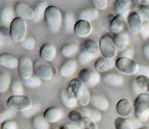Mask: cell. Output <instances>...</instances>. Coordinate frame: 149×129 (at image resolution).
Wrapping results in <instances>:
<instances>
[{
    "mask_svg": "<svg viewBox=\"0 0 149 129\" xmlns=\"http://www.w3.org/2000/svg\"><path fill=\"white\" fill-rule=\"evenodd\" d=\"M67 91L76 98L78 104L82 107L88 105L91 101V95L87 87H86L78 79H73L69 82Z\"/></svg>",
    "mask_w": 149,
    "mask_h": 129,
    "instance_id": "obj_1",
    "label": "cell"
},
{
    "mask_svg": "<svg viewBox=\"0 0 149 129\" xmlns=\"http://www.w3.org/2000/svg\"><path fill=\"white\" fill-rule=\"evenodd\" d=\"M134 113L140 122H146L149 118V94L143 93L137 96L134 102Z\"/></svg>",
    "mask_w": 149,
    "mask_h": 129,
    "instance_id": "obj_2",
    "label": "cell"
},
{
    "mask_svg": "<svg viewBox=\"0 0 149 129\" xmlns=\"http://www.w3.org/2000/svg\"><path fill=\"white\" fill-rule=\"evenodd\" d=\"M45 23L49 30L52 32H56L62 26V14L58 8L55 6H48L45 13Z\"/></svg>",
    "mask_w": 149,
    "mask_h": 129,
    "instance_id": "obj_3",
    "label": "cell"
},
{
    "mask_svg": "<svg viewBox=\"0 0 149 129\" xmlns=\"http://www.w3.org/2000/svg\"><path fill=\"white\" fill-rule=\"evenodd\" d=\"M26 34V24L25 20L17 17L10 25L9 35L11 40L15 43H21Z\"/></svg>",
    "mask_w": 149,
    "mask_h": 129,
    "instance_id": "obj_4",
    "label": "cell"
},
{
    "mask_svg": "<svg viewBox=\"0 0 149 129\" xmlns=\"http://www.w3.org/2000/svg\"><path fill=\"white\" fill-rule=\"evenodd\" d=\"M34 74L40 79L50 81L54 76V70L49 63L37 60L34 63Z\"/></svg>",
    "mask_w": 149,
    "mask_h": 129,
    "instance_id": "obj_5",
    "label": "cell"
},
{
    "mask_svg": "<svg viewBox=\"0 0 149 129\" xmlns=\"http://www.w3.org/2000/svg\"><path fill=\"white\" fill-rule=\"evenodd\" d=\"M100 53L103 57L113 59L116 54V48L113 43V39L108 34L104 35L100 41Z\"/></svg>",
    "mask_w": 149,
    "mask_h": 129,
    "instance_id": "obj_6",
    "label": "cell"
},
{
    "mask_svg": "<svg viewBox=\"0 0 149 129\" xmlns=\"http://www.w3.org/2000/svg\"><path fill=\"white\" fill-rule=\"evenodd\" d=\"M31 100L27 96H10L7 101V105L8 108L14 111H23L28 109L31 106Z\"/></svg>",
    "mask_w": 149,
    "mask_h": 129,
    "instance_id": "obj_7",
    "label": "cell"
},
{
    "mask_svg": "<svg viewBox=\"0 0 149 129\" xmlns=\"http://www.w3.org/2000/svg\"><path fill=\"white\" fill-rule=\"evenodd\" d=\"M78 79L87 87H94L99 84L100 75L97 71L89 68H84L78 74Z\"/></svg>",
    "mask_w": 149,
    "mask_h": 129,
    "instance_id": "obj_8",
    "label": "cell"
},
{
    "mask_svg": "<svg viewBox=\"0 0 149 129\" xmlns=\"http://www.w3.org/2000/svg\"><path fill=\"white\" fill-rule=\"evenodd\" d=\"M17 69L22 80L27 79L33 76L34 63L29 57L22 56L18 59V66Z\"/></svg>",
    "mask_w": 149,
    "mask_h": 129,
    "instance_id": "obj_9",
    "label": "cell"
},
{
    "mask_svg": "<svg viewBox=\"0 0 149 129\" xmlns=\"http://www.w3.org/2000/svg\"><path fill=\"white\" fill-rule=\"evenodd\" d=\"M116 66L121 73L127 75H133L137 73L138 64L131 59L119 57L116 61Z\"/></svg>",
    "mask_w": 149,
    "mask_h": 129,
    "instance_id": "obj_10",
    "label": "cell"
},
{
    "mask_svg": "<svg viewBox=\"0 0 149 129\" xmlns=\"http://www.w3.org/2000/svg\"><path fill=\"white\" fill-rule=\"evenodd\" d=\"M116 129H140L143 123L137 118L118 117L115 120Z\"/></svg>",
    "mask_w": 149,
    "mask_h": 129,
    "instance_id": "obj_11",
    "label": "cell"
},
{
    "mask_svg": "<svg viewBox=\"0 0 149 129\" xmlns=\"http://www.w3.org/2000/svg\"><path fill=\"white\" fill-rule=\"evenodd\" d=\"M14 11L19 18L24 20H32L34 16V10L26 2H20L15 4Z\"/></svg>",
    "mask_w": 149,
    "mask_h": 129,
    "instance_id": "obj_12",
    "label": "cell"
},
{
    "mask_svg": "<svg viewBox=\"0 0 149 129\" xmlns=\"http://www.w3.org/2000/svg\"><path fill=\"white\" fill-rule=\"evenodd\" d=\"M78 63L74 60H69L64 62L59 68V74L63 78H69L76 72Z\"/></svg>",
    "mask_w": 149,
    "mask_h": 129,
    "instance_id": "obj_13",
    "label": "cell"
},
{
    "mask_svg": "<svg viewBox=\"0 0 149 129\" xmlns=\"http://www.w3.org/2000/svg\"><path fill=\"white\" fill-rule=\"evenodd\" d=\"M117 113L121 117L127 118L130 117L134 111V108L132 105L131 102L127 98L120 100L116 105Z\"/></svg>",
    "mask_w": 149,
    "mask_h": 129,
    "instance_id": "obj_14",
    "label": "cell"
},
{
    "mask_svg": "<svg viewBox=\"0 0 149 129\" xmlns=\"http://www.w3.org/2000/svg\"><path fill=\"white\" fill-rule=\"evenodd\" d=\"M64 116V111L57 107L47 109L43 113V117L49 123H55L61 120Z\"/></svg>",
    "mask_w": 149,
    "mask_h": 129,
    "instance_id": "obj_15",
    "label": "cell"
},
{
    "mask_svg": "<svg viewBox=\"0 0 149 129\" xmlns=\"http://www.w3.org/2000/svg\"><path fill=\"white\" fill-rule=\"evenodd\" d=\"M127 23L130 29L132 32L136 34L138 33L143 24V20L138 13H130L127 16Z\"/></svg>",
    "mask_w": 149,
    "mask_h": 129,
    "instance_id": "obj_16",
    "label": "cell"
},
{
    "mask_svg": "<svg viewBox=\"0 0 149 129\" xmlns=\"http://www.w3.org/2000/svg\"><path fill=\"white\" fill-rule=\"evenodd\" d=\"M74 32L80 38H86L91 32V24L88 21L79 20L74 24Z\"/></svg>",
    "mask_w": 149,
    "mask_h": 129,
    "instance_id": "obj_17",
    "label": "cell"
},
{
    "mask_svg": "<svg viewBox=\"0 0 149 129\" xmlns=\"http://www.w3.org/2000/svg\"><path fill=\"white\" fill-rule=\"evenodd\" d=\"M116 65V62L113 59H107L102 57L98 59L94 64V68L96 71L100 73L107 72L110 71Z\"/></svg>",
    "mask_w": 149,
    "mask_h": 129,
    "instance_id": "obj_18",
    "label": "cell"
},
{
    "mask_svg": "<svg viewBox=\"0 0 149 129\" xmlns=\"http://www.w3.org/2000/svg\"><path fill=\"white\" fill-rule=\"evenodd\" d=\"M0 64L8 69L15 70L18 68V59L12 54L4 53L0 54Z\"/></svg>",
    "mask_w": 149,
    "mask_h": 129,
    "instance_id": "obj_19",
    "label": "cell"
},
{
    "mask_svg": "<svg viewBox=\"0 0 149 129\" xmlns=\"http://www.w3.org/2000/svg\"><path fill=\"white\" fill-rule=\"evenodd\" d=\"M40 57L44 61L51 62L56 56V48L53 44L46 43L42 45L40 51Z\"/></svg>",
    "mask_w": 149,
    "mask_h": 129,
    "instance_id": "obj_20",
    "label": "cell"
},
{
    "mask_svg": "<svg viewBox=\"0 0 149 129\" xmlns=\"http://www.w3.org/2000/svg\"><path fill=\"white\" fill-rule=\"evenodd\" d=\"M113 39V43L116 48V51H119L121 52L127 48L129 44V41H130V37L127 32H121L120 33L114 35Z\"/></svg>",
    "mask_w": 149,
    "mask_h": 129,
    "instance_id": "obj_21",
    "label": "cell"
},
{
    "mask_svg": "<svg viewBox=\"0 0 149 129\" xmlns=\"http://www.w3.org/2000/svg\"><path fill=\"white\" fill-rule=\"evenodd\" d=\"M14 10L10 5H5L0 13V20L4 25H10L11 23L15 19Z\"/></svg>",
    "mask_w": 149,
    "mask_h": 129,
    "instance_id": "obj_22",
    "label": "cell"
},
{
    "mask_svg": "<svg viewBox=\"0 0 149 129\" xmlns=\"http://www.w3.org/2000/svg\"><path fill=\"white\" fill-rule=\"evenodd\" d=\"M132 4L133 2L130 0H118L114 5V11L118 15H121L126 18Z\"/></svg>",
    "mask_w": 149,
    "mask_h": 129,
    "instance_id": "obj_23",
    "label": "cell"
},
{
    "mask_svg": "<svg viewBox=\"0 0 149 129\" xmlns=\"http://www.w3.org/2000/svg\"><path fill=\"white\" fill-rule=\"evenodd\" d=\"M91 102L94 108L100 111H106L110 107L108 100L100 95H94L91 97Z\"/></svg>",
    "mask_w": 149,
    "mask_h": 129,
    "instance_id": "obj_24",
    "label": "cell"
},
{
    "mask_svg": "<svg viewBox=\"0 0 149 129\" xmlns=\"http://www.w3.org/2000/svg\"><path fill=\"white\" fill-rule=\"evenodd\" d=\"M125 25V18L121 15H116L112 18L110 24V28L113 34L120 33L124 29Z\"/></svg>",
    "mask_w": 149,
    "mask_h": 129,
    "instance_id": "obj_25",
    "label": "cell"
},
{
    "mask_svg": "<svg viewBox=\"0 0 149 129\" xmlns=\"http://www.w3.org/2000/svg\"><path fill=\"white\" fill-rule=\"evenodd\" d=\"M83 50L88 53L94 59L97 58L100 56V54H101L100 46H98L97 43L92 39H88L84 42Z\"/></svg>",
    "mask_w": 149,
    "mask_h": 129,
    "instance_id": "obj_26",
    "label": "cell"
},
{
    "mask_svg": "<svg viewBox=\"0 0 149 129\" xmlns=\"http://www.w3.org/2000/svg\"><path fill=\"white\" fill-rule=\"evenodd\" d=\"M103 80L105 84L113 87H119L124 84V81L122 76L116 73H109L105 74L103 77Z\"/></svg>",
    "mask_w": 149,
    "mask_h": 129,
    "instance_id": "obj_27",
    "label": "cell"
},
{
    "mask_svg": "<svg viewBox=\"0 0 149 129\" xmlns=\"http://www.w3.org/2000/svg\"><path fill=\"white\" fill-rule=\"evenodd\" d=\"M60 98L62 104L69 109H74L78 106L76 98L70 95L67 90H61L60 93Z\"/></svg>",
    "mask_w": 149,
    "mask_h": 129,
    "instance_id": "obj_28",
    "label": "cell"
},
{
    "mask_svg": "<svg viewBox=\"0 0 149 129\" xmlns=\"http://www.w3.org/2000/svg\"><path fill=\"white\" fill-rule=\"evenodd\" d=\"M99 16V11L95 9L94 8H86V9L82 10L79 13V20H83V21H94L97 19Z\"/></svg>",
    "mask_w": 149,
    "mask_h": 129,
    "instance_id": "obj_29",
    "label": "cell"
},
{
    "mask_svg": "<svg viewBox=\"0 0 149 129\" xmlns=\"http://www.w3.org/2000/svg\"><path fill=\"white\" fill-rule=\"evenodd\" d=\"M48 7L46 2H41L37 4L34 9V16L31 21L34 23L40 22L45 16V11Z\"/></svg>",
    "mask_w": 149,
    "mask_h": 129,
    "instance_id": "obj_30",
    "label": "cell"
},
{
    "mask_svg": "<svg viewBox=\"0 0 149 129\" xmlns=\"http://www.w3.org/2000/svg\"><path fill=\"white\" fill-rule=\"evenodd\" d=\"M31 125L34 129H50V124L43 117V114L34 116L31 119Z\"/></svg>",
    "mask_w": 149,
    "mask_h": 129,
    "instance_id": "obj_31",
    "label": "cell"
},
{
    "mask_svg": "<svg viewBox=\"0 0 149 129\" xmlns=\"http://www.w3.org/2000/svg\"><path fill=\"white\" fill-rule=\"evenodd\" d=\"M11 76L7 71L0 74V94L5 93L10 89L11 85Z\"/></svg>",
    "mask_w": 149,
    "mask_h": 129,
    "instance_id": "obj_32",
    "label": "cell"
},
{
    "mask_svg": "<svg viewBox=\"0 0 149 129\" xmlns=\"http://www.w3.org/2000/svg\"><path fill=\"white\" fill-rule=\"evenodd\" d=\"M79 111L82 114L83 117H86V118L92 120L94 123L99 122L102 119V114H100V112H99L98 111H96V110L83 107L79 110Z\"/></svg>",
    "mask_w": 149,
    "mask_h": 129,
    "instance_id": "obj_33",
    "label": "cell"
},
{
    "mask_svg": "<svg viewBox=\"0 0 149 129\" xmlns=\"http://www.w3.org/2000/svg\"><path fill=\"white\" fill-rule=\"evenodd\" d=\"M79 51V47L76 44H66L61 48V55L65 57H71Z\"/></svg>",
    "mask_w": 149,
    "mask_h": 129,
    "instance_id": "obj_34",
    "label": "cell"
},
{
    "mask_svg": "<svg viewBox=\"0 0 149 129\" xmlns=\"http://www.w3.org/2000/svg\"><path fill=\"white\" fill-rule=\"evenodd\" d=\"M134 80L136 84L142 93H148L149 89V78L144 76H138Z\"/></svg>",
    "mask_w": 149,
    "mask_h": 129,
    "instance_id": "obj_35",
    "label": "cell"
},
{
    "mask_svg": "<svg viewBox=\"0 0 149 129\" xmlns=\"http://www.w3.org/2000/svg\"><path fill=\"white\" fill-rule=\"evenodd\" d=\"M10 93L13 96H19L24 95V90L23 87V84L19 80H14L11 83L10 87Z\"/></svg>",
    "mask_w": 149,
    "mask_h": 129,
    "instance_id": "obj_36",
    "label": "cell"
},
{
    "mask_svg": "<svg viewBox=\"0 0 149 129\" xmlns=\"http://www.w3.org/2000/svg\"><path fill=\"white\" fill-rule=\"evenodd\" d=\"M74 24L75 23H74V18L72 14L70 13H66L64 18V26L66 31L67 32H72L74 31Z\"/></svg>",
    "mask_w": 149,
    "mask_h": 129,
    "instance_id": "obj_37",
    "label": "cell"
},
{
    "mask_svg": "<svg viewBox=\"0 0 149 129\" xmlns=\"http://www.w3.org/2000/svg\"><path fill=\"white\" fill-rule=\"evenodd\" d=\"M41 82L42 81L40 79L36 76L35 75L32 76L27 79L23 80V83L24 85L29 88H37L41 85Z\"/></svg>",
    "mask_w": 149,
    "mask_h": 129,
    "instance_id": "obj_38",
    "label": "cell"
},
{
    "mask_svg": "<svg viewBox=\"0 0 149 129\" xmlns=\"http://www.w3.org/2000/svg\"><path fill=\"white\" fill-rule=\"evenodd\" d=\"M40 109V104L38 103H35V104H31L30 108H29L28 109L21 111V114L24 117H33L36 113L39 111Z\"/></svg>",
    "mask_w": 149,
    "mask_h": 129,
    "instance_id": "obj_39",
    "label": "cell"
},
{
    "mask_svg": "<svg viewBox=\"0 0 149 129\" xmlns=\"http://www.w3.org/2000/svg\"><path fill=\"white\" fill-rule=\"evenodd\" d=\"M21 45L23 48L26 50H33L35 48L36 42L34 38L30 36H26L24 39L21 42Z\"/></svg>",
    "mask_w": 149,
    "mask_h": 129,
    "instance_id": "obj_40",
    "label": "cell"
},
{
    "mask_svg": "<svg viewBox=\"0 0 149 129\" xmlns=\"http://www.w3.org/2000/svg\"><path fill=\"white\" fill-rule=\"evenodd\" d=\"M15 114V111L11 109H6L0 112V123H3L5 122L10 120Z\"/></svg>",
    "mask_w": 149,
    "mask_h": 129,
    "instance_id": "obj_41",
    "label": "cell"
},
{
    "mask_svg": "<svg viewBox=\"0 0 149 129\" xmlns=\"http://www.w3.org/2000/svg\"><path fill=\"white\" fill-rule=\"evenodd\" d=\"M93 60H94V57L83 49L81 50V52L78 54V62L82 64H88L90 62L92 61Z\"/></svg>",
    "mask_w": 149,
    "mask_h": 129,
    "instance_id": "obj_42",
    "label": "cell"
},
{
    "mask_svg": "<svg viewBox=\"0 0 149 129\" xmlns=\"http://www.w3.org/2000/svg\"><path fill=\"white\" fill-rule=\"evenodd\" d=\"M78 125L81 129H97L95 123L86 117H83Z\"/></svg>",
    "mask_w": 149,
    "mask_h": 129,
    "instance_id": "obj_43",
    "label": "cell"
},
{
    "mask_svg": "<svg viewBox=\"0 0 149 129\" xmlns=\"http://www.w3.org/2000/svg\"><path fill=\"white\" fill-rule=\"evenodd\" d=\"M82 114H81L78 110H72L70 112L68 115V118L71 123H74V124H78L83 119Z\"/></svg>",
    "mask_w": 149,
    "mask_h": 129,
    "instance_id": "obj_44",
    "label": "cell"
},
{
    "mask_svg": "<svg viewBox=\"0 0 149 129\" xmlns=\"http://www.w3.org/2000/svg\"><path fill=\"white\" fill-rule=\"evenodd\" d=\"M140 37L143 40H146L149 38V22L143 23L142 27L139 31Z\"/></svg>",
    "mask_w": 149,
    "mask_h": 129,
    "instance_id": "obj_45",
    "label": "cell"
},
{
    "mask_svg": "<svg viewBox=\"0 0 149 129\" xmlns=\"http://www.w3.org/2000/svg\"><path fill=\"white\" fill-rule=\"evenodd\" d=\"M136 74L138 76H144L149 78V66L144 64H138L137 71Z\"/></svg>",
    "mask_w": 149,
    "mask_h": 129,
    "instance_id": "obj_46",
    "label": "cell"
},
{
    "mask_svg": "<svg viewBox=\"0 0 149 129\" xmlns=\"http://www.w3.org/2000/svg\"><path fill=\"white\" fill-rule=\"evenodd\" d=\"M91 4L94 8L97 10H104L107 8V0H93Z\"/></svg>",
    "mask_w": 149,
    "mask_h": 129,
    "instance_id": "obj_47",
    "label": "cell"
},
{
    "mask_svg": "<svg viewBox=\"0 0 149 129\" xmlns=\"http://www.w3.org/2000/svg\"><path fill=\"white\" fill-rule=\"evenodd\" d=\"M139 15L145 20H149V5L139 6Z\"/></svg>",
    "mask_w": 149,
    "mask_h": 129,
    "instance_id": "obj_48",
    "label": "cell"
},
{
    "mask_svg": "<svg viewBox=\"0 0 149 129\" xmlns=\"http://www.w3.org/2000/svg\"><path fill=\"white\" fill-rule=\"evenodd\" d=\"M134 51L133 48H128L124 49V51H122L121 52V54H120V57H125V58L131 59L132 60V58L134 57Z\"/></svg>",
    "mask_w": 149,
    "mask_h": 129,
    "instance_id": "obj_49",
    "label": "cell"
},
{
    "mask_svg": "<svg viewBox=\"0 0 149 129\" xmlns=\"http://www.w3.org/2000/svg\"><path fill=\"white\" fill-rule=\"evenodd\" d=\"M2 129H18V125L16 122L10 120L2 123Z\"/></svg>",
    "mask_w": 149,
    "mask_h": 129,
    "instance_id": "obj_50",
    "label": "cell"
},
{
    "mask_svg": "<svg viewBox=\"0 0 149 129\" xmlns=\"http://www.w3.org/2000/svg\"><path fill=\"white\" fill-rule=\"evenodd\" d=\"M132 92L134 93L135 95H139L140 94H141V92H140V90H139L138 87L137 86V84H136V82H135V80H133L132 81Z\"/></svg>",
    "mask_w": 149,
    "mask_h": 129,
    "instance_id": "obj_51",
    "label": "cell"
},
{
    "mask_svg": "<svg viewBox=\"0 0 149 129\" xmlns=\"http://www.w3.org/2000/svg\"><path fill=\"white\" fill-rule=\"evenodd\" d=\"M143 51L145 57H146L148 60H149V44H146V45L144 46Z\"/></svg>",
    "mask_w": 149,
    "mask_h": 129,
    "instance_id": "obj_52",
    "label": "cell"
},
{
    "mask_svg": "<svg viewBox=\"0 0 149 129\" xmlns=\"http://www.w3.org/2000/svg\"><path fill=\"white\" fill-rule=\"evenodd\" d=\"M139 6H144V5H149V0H141V1H136L134 2Z\"/></svg>",
    "mask_w": 149,
    "mask_h": 129,
    "instance_id": "obj_53",
    "label": "cell"
},
{
    "mask_svg": "<svg viewBox=\"0 0 149 129\" xmlns=\"http://www.w3.org/2000/svg\"><path fill=\"white\" fill-rule=\"evenodd\" d=\"M67 125L70 129H81L80 126L78 124H74V123H67Z\"/></svg>",
    "mask_w": 149,
    "mask_h": 129,
    "instance_id": "obj_54",
    "label": "cell"
},
{
    "mask_svg": "<svg viewBox=\"0 0 149 129\" xmlns=\"http://www.w3.org/2000/svg\"><path fill=\"white\" fill-rule=\"evenodd\" d=\"M59 129H70V128H69L68 126H67V125L64 124V125H61V127H60Z\"/></svg>",
    "mask_w": 149,
    "mask_h": 129,
    "instance_id": "obj_55",
    "label": "cell"
},
{
    "mask_svg": "<svg viewBox=\"0 0 149 129\" xmlns=\"http://www.w3.org/2000/svg\"><path fill=\"white\" fill-rule=\"evenodd\" d=\"M2 44V37L0 35V46H1Z\"/></svg>",
    "mask_w": 149,
    "mask_h": 129,
    "instance_id": "obj_56",
    "label": "cell"
},
{
    "mask_svg": "<svg viewBox=\"0 0 149 129\" xmlns=\"http://www.w3.org/2000/svg\"><path fill=\"white\" fill-rule=\"evenodd\" d=\"M148 94H149V89H148Z\"/></svg>",
    "mask_w": 149,
    "mask_h": 129,
    "instance_id": "obj_57",
    "label": "cell"
},
{
    "mask_svg": "<svg viewBox=\"0 0 149 129\" xmlns=\"http://www.w3.org/2000/svg\"><path fill=\"white\" fill-rule=\"evenodd\" d=\"M52 129H56V128H52Z\"/></svg>",
    "mask_w": 149,
    "mask_h": 129,
    "instance_id": "obj_58",
    "label": "cell"
}]
</instances>
